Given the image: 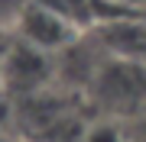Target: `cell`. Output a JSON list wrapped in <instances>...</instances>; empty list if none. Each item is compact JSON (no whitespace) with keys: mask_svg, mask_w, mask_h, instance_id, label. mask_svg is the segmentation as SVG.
<instances>
[{"mask_svg":"<svg viewBox=\"0 0 146 142\" xmlns=\"http://www.w3.org/2000/svg\"><path fill=\"white\" fill-rule=\"evenodd\" d=\"M3 55H7V45L0 42V65H3Z\"/></svg>","mask_w":146,"mask_h":142,"instance_id":"cell-4","label":"cell"},{"mask_svg":"<svg viewBox=\"0 0 146 142\" xmlns=\"http://www.w3.org/2000/svg\"><path fill=\"white\" fill-rule=\"evenodd\" d=\"M52 78V62L49 52L29 45V42H13L7 45L3 65H0V87L13 97H36Z\"/></svg>","mask_w":146,"mask_h":142,"instance_id":"cell-2","label":"cell"},{"mask_svg":"<svg viewBox=\"0 0 146 142\" xmlns=\"http://www.w3.org/2000/svg\"><path fill=\"white\" fill-rule=\"evenodd\" d=\"M20 36H23V42L36 45L42 52H52V48H62L75 39V26L49 7L29 3L20 10Z\"/></svg>","mask_w":146,"mask_h":142,"instance_id":"cell-3","label":"cell"},{"mask_svg":"<svg viewBox=\"0 0 146 142\" xmlns=\"http://www.w3.org/2000/svg\"><path fill=\"white\" fill-rule=\"evenodd\" d=\"M98 100H104L114 113H143L146 110V68L140 62L120 58L94 74Z\"/></svg>","mask_w":146,"mask_h":142,"instance_id":"cell-1","label":"cell"}]
</instances>
